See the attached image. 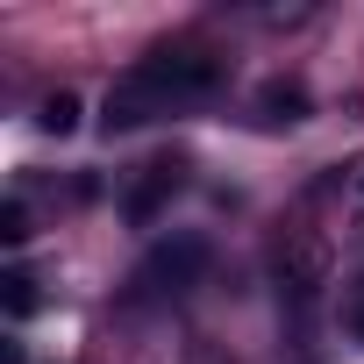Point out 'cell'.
<instances>
[{
  "label": "cell",
  "instance_id": "6da1fadb",
  "mask_svg": "<svg viewBox=\"0 0 364 364\" xmlns=\"http://www.w3.org/2000/svg\"><path fill=\"white\" fill-rule=\"evenodd\" d=\"M215 86H222V58H208V50H193V43H157L150 58H136V65L107 86L100 122H107V136H122V129H143V122H157V114L200 107Z\"/></svg>",
  "mask_w": 364,
  "mask_h": 364
},
{
  "label": "cell",
  "instance_id": "7a4b0ae2",
  "mask_svg": "<svg viewBox=\"0 0 364 364\" xmlns=\"http://www.w3.org/2000/svg\"><path fill=\"white\" fill-rule=\"evenodd\" d=\"M208 236H193V229H178V236H164V243H150L143 250V264H136V300H178V293H193L200 286V272H208Z\"/></svg>",
  "mask_w": 364,
  "mask_h": 364
},
{
  "label": "cell",
  "instance_id": "3957f363",
  "mask_svg": "<svg viewBox=\"0 0 364 364\" xmlns=\"http://www.w3.org/2000/svg\"><path fill=\"white\" fill-rule=\"evenodd\" d=\"M186 186V164H171V157H157V164H143V178L129 186V200H122V215L136 222V229H150L157 215H164V200Z\"/></svg>",
  "mask_w": 364,
  "mask_h": 364
},
{
  "label": "cell",
  "instance_id": "277c9868",
  "mask_svg": "<svg viewBox=\"0 0 364 364\" xmlns=\"http://www.w3.org/2000/svg\"><path fill=\"white\" fill-rule=\"evenodd\" d=\"M307 107H314V100H307V86H300V79H264V86H257V100H250V114H257L264 129H300V122H307Z\"/></svg>",
  "mask_w": 364,
  "mask_h": 364
},
{
  "label": "cell",
  "instance_id": "5b68a950",
  "mask_svg": "<svg viewBox=\"0 0 364 364\" xmlns=\"http://www.w3.org/2000/svg\"><path fill=\"white\" fill-rule=\"evenodd\" d=\"M36 129H43V136H72V129H79V93L58 86V93L36 107Z\"/></svg>",
  "mask_w": 364,
  "mask_h": 364
},
{
  "label": "cell",
  "instance_id": "8992f818",
  "mask_svg": "<svg viewBox=\"0 0 364 364\" xmlns=\"http://www.w3.org/2000/svg\"><path fill=\"white\" fill-rule=\"evenodd\" d=\"M0 286H8V314H15V321L36 314V272H29V264H8V279H0Z\"/></svg>",
  "mask_w": 364,
  "mask_h": 364
},
{
  "label": "cell",
  "instance_id": "52a82bcc",
  "mask_svg": "<svg viewBox=\"0 0 364 364\" xmlns=\"http://www.w3.org/2000/svg\"><path fill=\"white\" fill-rule=\"evenodd\" d=\"M0 236H8V243H29V200H22V193L0 208Z\"/></svg>",
  "mask_w": 364,
  "mask_h": 364
},
{
  "label": "cell",
  "instance_id": "ba28073f",
  "mask_svg": "<svg viewBox=\"0 0 364 364\" xmlns=\"http://www.w3.org/2000/svg\"><path fill=\"white\" fill-rule=\"evenodd\" d=\"M343 328L364 343V279H357V286H350V300H343Z\"/></svg>",
  "mask_w": 364,
  "mask_h": 364
}]
</instances>
